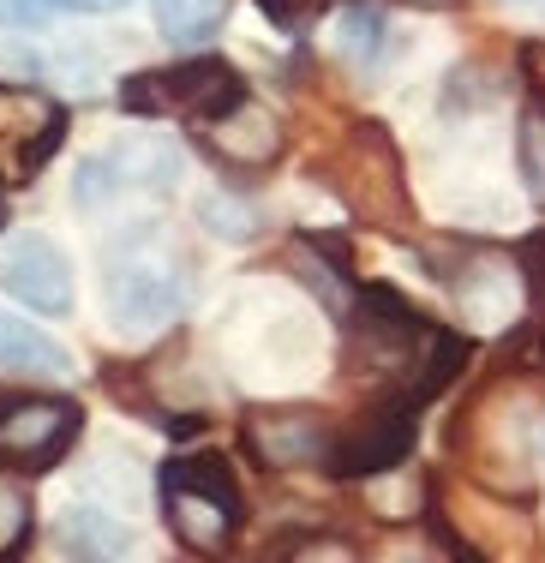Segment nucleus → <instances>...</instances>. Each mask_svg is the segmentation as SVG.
I'll return each mask as SVG.
<instances>
[{
	"instance_id": "26",
	"label": "nucleus",
	"mask_w": 545,
	"mask_h": 563,
	"mask_svg": "<svg viewBox=\"0 0 545 563\" xmlns=\"http://www.w3.org/2000/svg\"><path fill=\"white\" fill-rule=\"evenodd\" d=\"M48 7H60V12H121L126 0H48Z\"/></svg>"
},
{
	"instance_id": "17",
	"label": "nucleus",
	"mask_w": 545,
	"mask_h": 563,
	"mask_svg": "<svg viewBox=\"0 0 545 563\" xmlns=\"http://www.w3.org/2000/svg\"><path fill=\"white\" fill-rule=\"evenodd\" d=\"M31 528H36V504H31V486L19 474L0 467V563H12L31 545Z\"/></svg>"
},
{
	"instance_id": "22",
	"label": "nucleus",
	"mask_w": 545,
	"mask_h": 563,
	"mask_svg": "<svg viewBox=\"0 0 545 563\" xmlns=\"http://www.w3.org/2000/svg\"><path fill=\"white\" fill-rule=\"evenodd\" d=\"M282 563H360V552L348 540H294Z\"/></svg>"
},
{
	"instance_id": "21",
	"label": "nucleus",
	"mask_w": 545,
	"mask_h": 563,
	"mask_svg": "<svg viewBox=\"0 0 545 563\" xmlns=\"http://www.w3.org/2000/svg\"><path fill=\"white\" fill-rule=\"evenodd\" d=\"M515 271H522V282H527V300H534V312L545 318V228H540V234L522 246V258H515Z\"/></svg>"
},
{
	"instance_id": "25",
	"label": "nucleus",
	"mask_w": 545,
	"mask_h": 563,
	"mask_svg": "<svg viewBox=\"0 0 545 563\" xmlns=\"http://www.w3.org/2000/svg\"><path fill=\"white\" fill-rule=\"evenodd\" d=\"M0 24H43L36 0H0Z\"/></svg>"
},
{
	"instance_id": "10",
	"label": "nucleus",
	"mask_w": 545,
	"mask_h": 563,
	"mask_svg": "<svg viewBox=\"0 0 545 563\" xmlns=\"http://www.w3.org/2000/svg\"><path fill=\"white\" fill-rule=\"evenodd\" d=\"M342 174H354V180H330L342 198H348L360 217H402L408 205V186H402V156H396V144L383 139L378 126L354 132V144L342 151Z\"/></svg>"
},
{
	"instance_id": "15",
	"label": "nucleus",
	"mask_w": 545,
	"mask_h": 563,
	"mask_svg": "<svg viewBox=\"0 0 545 563\" xmlns=\"http://www.w3.org/2000/svg\"><path fill=\"white\" fill-rule=\"evenodd\" d=\"M234 0H156V31L175 48H198L229 24Z\"/></svg>"
},
{
	"instance_id": "28",
	"label": "nucleus",
	"mask_w": 545,
	"mask_h": 563,
	"mask_svg": "<svg viewBox=\"0 0 545 563\" xmlns=\"http://www.w3.org/2000/svg\"><path fill=\"white\" fill-rule=\"evenodd\" d=\"M515 12H527V19H545V0H510Z\"/></svg>"
},
{
	"instance_id": "1",
	"label": "nucleus",
	"mask_w": 545,
	"mask_h": 563,
	"mask_svg": "<svg viewBox=\"0 0 545 563\" xmlns=\"http://www.w3.org/2000/svg\"><path fill=\"white\" fill-rule=\"evenodd\" d=\"M102 300L121 336H156L175 330L192 306V264L156 222H138L109 240L102 258Z\"/></svg>"
},
{
	"instance_id": "6",
	"label": "nucleus",
	"mask_w": 545,
	"mask_h": 563,
	"mask_svg": "<svg viewBox=\"0 0 545 563\" xmlns=\"http://www.w3.org/2000/svg\"><path fill=\"white\" fill-rule=\"evenodd\" d=\"M420 438V401L390 390L378 408H366L348 432H336V455H330V474L336 479H378L414 455Z\"/></svg>"
},
{
	"instance_id": "11",
	"label": "nucleus",
	"mask_w": 545,
	"mask_h": 563,
	"mask_svg": "<svg viewBox=\"0 0 545 563\" xmlns=\"http://www.w3.org/2000/svg\"><path fill=\"white\" fill-rule=\"evenodd\" d=\"M198 132H204V151L216 156L222 168H241V174L270 168L276 156L288 151V126L252 97H241L222 120H210V126H198Z\"/></svg>"
},
{
	"instance_id": "18",
	"label": "nucleus",
	"mask_w": 545,
	"mask_h": 563,
	"mask_svg": "<svg viewBox=\"0 0 545 563\" xmlns=\"http://www.w3.org/2000/svg\"><path fill=\"white\" fill-rule=\"evenodd\" d=\"M198 222H204L216 240H234V246H246V240H258L264 210L252 205V198H241V192H210L204 205H198Z\"/></svg>"
},
{
	"instance_id": "8",
	"label": "nucleus",
	"mask_w": 545,
	"mask_h": 563,
	"mask_svg": "<svg viewBox=\"0 0 545 563\" xmlns=\"http://www.w3.org/2000/svg\"><path fill=\"white\" fill-rule=\"evenodd\" d=\"M66 109L31 85H0V180H36V168L60 151Z\"/></svg>"
},
{
	"instance_id": "5",
	"label": "nucleus",
	"mask_w": 545,
	"mask_h": 563,
	"mask_svg": "<svg viewBox=\"0 0 545 563\" xmlns=\"http://www.w3.org/2000/svg\"><path fill=\"white\" fill-rule=\"evenodd\" d=\"M85 432V413L66 396H7L0 401V467L7 474H43Z\"/></svg>"
},
{
	"instance_id": "27",
	"label": "nucleus",
	"mask_w": 545,
	"mask_h": 563,
	"mask_svg": "<svg viewBox=\"0 0 545 563\" xmlns=\"http://www.w3.org/2000/svg\"><path fill=\"white\" fill-rule=\"evenodd\" d=\"M408 7H420V12H449V7H461V0H408Z\"/></svg>"
},
{
	"instance_id": "7",
	"label": "nucleus",
	"mask_w": 545,
	"mask_h": 563,
	"mask_svg": "<svg viewBox=\"0 0 545 563\" xmlns=\"http://www.w3.org/2000/svg\"><path fill=\"white\" fill-rule=\"evenodd\" d=\"M342 426L318 408H252L241 426V444L252 450V462L288 474V467H330Z\"/></svg>"
},
{
	"instance_id": "20",
	"label": "nucleus",
	"mask_w": 545,
	"mask_h": 563,
	"mask_svg": "<svg viewBox=\"0 0 545 563\" xmlns=\"http://www.w3.org/2000/svg\"><path fill=\"white\" fill-rule=\"evenodd\" d=\"M264 7V19L276 24V31H288V36H300L305 24H318L324 19L330 7H336V0H258Z\"/></svg>"
},
{
	"instance_id": "24",
	"label": "nucleus",
	"mask_w": 545,
	"mask_h": 563,
	"mask_svg": "<svg viewBox=\"0 0 545 563\" xmlns=\"http://www.w3.org/2000/svg\"><path fill=\"white\" fill-rule=\"evenodd\" d=\"M432 533H437V545L449 552V563H480V552H474V540H456V528H449L444 516H432Z\"/></svg>"
},
{
	"instance_id": "2",
	"label": "nucleus",
	"mask_w": 545,
	"mask_h": 563,
	"mask_svg": "<svg viewBox=\"0 0 545 563\" xmlns=\"http://www.w3.org/2000/svg\"><path fill=\"white\" fill-rule=\"evenodd\" d=\"M163 516L186 552L216 558L246 521V498H241L234 467L222 455H175L163 467Z\"/></svg>"
},
{
	"instance_id": "23",
	"label": "nucleus",
	"mask_w": 545,
	"mask_h": 563,
	"mask_svg": "<svg viewBox=\"0 0 545 563\" xmlns=\"http://www.w3.org/2000/svg\"><path fill=\"white\" fill-rule=\"evenodd\" d=\"M515 60H522V78H527V90H534V102L545 109V36H527V43L515 48Z\"/></svg>"
},
{
	"instance_id": "9",
	"label": "nucleus",
	"mask_w": 545,
	"mask_h": 563,
	"mask_svg": "<svg viewBox=\"0 0 545 563\" xmlns=\"http://www.w3.org/2000/svg\"><path fill=\"white\" fill-rule=\"evenodd\" d=\"M0 288L24 306V312L60 318L73 312V264L48 234H12L0 252Z\"/></svg>"
},
{
	"instance_id": "3",
	"label": "nucleus",
	"mask_w": 545,
	"mask_h": 563,
	"mask_svg": "<svg viewBox=\"0 0 545 563\" xmlns=\"http://www.w3.org/2000/svg\"><path fill=\"white\" fill-rule=\"evenodd\" d=\"M241 97H246V78L222 55H198V60H180V66H156V73L121 78V109L151 114V120L186 114V120H198V126H210V120H222Z\"/></svg>"
},
{
	"instance_id": "13",
	"label": "nucleus",
	"mask_w": 545,
	"mask_h": 563,
	"mask_svg": "<svg viewBox=\"0 0 545 563\" xmlns=\"http://www.w3.org/2000/svg\"><path fill=\"white\" fill-rule=\"evenodd\" d=\"M55 545L66 563H121L132 552V528L114 509H97V504H73L66 516L55 521Z\"/></svg>"
},
{
	"instance_id": "16",
	"label": "nucleus",
	"mask_w": 545,
	"mask_h": 563,
	"mask_svg": "<svg viewBox=\"0 0 545 563\" xmlns=\"http://www.w3.org/2000/svg\"><path fill=\"white\" fill-rule=\"evenodd\" d=\"M383 12L371 7V0H354V7H342V19H336V55L348 60V66H371L383 55Z\"/></svg>"
},
{
	"instance_id": "12",
	"label": "nucleus",
	"mask_w": 545,
	"mask_h": 563,
	"mask_svg": "<svg viewBox=\"0 0 545 563\" xmlns=\"http://www.w3.org/2000/svg\"><path fill=\"white\" fill-rule=\"evenodd\" d=\"M456 288V312L468 318V324H510L515 318V282H522V271H515V258H503V252H468V258L456 264V271H437Z\"/></svg>"
},
{
	"instance_id": "19",
	"label": "nucleus",
	"mask_w": 545,
	"mask_h": 563,
	"mask_svg": "<svg viewBox=\"0 0 545 563\" xmlns=\"http://www.w3.org/2000/svg\"><path fill=\"white\" fill-rule=\"evenodd\" d=\"M515 174H522L527 198L545 205V109L540 102H527L522 126H515Z\"/></svg>"
},
{
	"instance_id": "4",
	"label": "nucleus",
	"mask_w": 545,
	"mask_h": 563,
	"mask_svg": "<svg viewBox=\"0 0 545 563\" xmlns=\"http://www.w3.org/2000/svg\"><path fill=\"white\" fill-rule=\"evenodd\" d=\"M186 174V156L175 139H156V132H126V139L90 151L73 174V198L85 210H102L126 192H144V198H168Z\"/></svg>"
},
{
	"instance_id": "14",
	"label": "nucleus",
	"mask_w": 545,
	"mask_h": 563,
	"mask_svg": "<svg viewBox=\"0 0 545 563\" xmlns=\"http://www.w3.org/2000/svg\"><path fill=\"white\" fill-rule=\"evenodd\" d=\"M0 366L31 378H73V354L19 312H0Z\"/></svg>"
}]
</instances>
